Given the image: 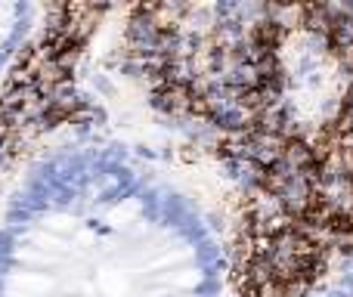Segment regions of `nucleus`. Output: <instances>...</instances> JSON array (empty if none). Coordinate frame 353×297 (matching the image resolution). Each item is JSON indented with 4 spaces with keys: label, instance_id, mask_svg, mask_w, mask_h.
<instances>
[{
    "label": "nucleus",
    "instance_id": "f257e3e1",
    "mask_svg": "<svg viewBox=\"0 0 353 297\" xmlns=\"http://www.w3.org/2000/svg\"><path fill=\"white\" fill-rule=\"evenodd\" d=\"M242 267L230 161L103 53L0 161V297H242Z\"/></svg>",
    "mask_w": 353,
    "mask_h": 297
},
{
    "label": "nucleus",
    "instance_id": "f03ea898",
    "mask_svg": "<svg viewBox=\"0 0 353 297\" xmlns=\"http://www.w3.org/2000/svg\"><path fill=\"white\" fill-rule=\"evenodd\" d=\"M50 10L34 3H0V93L16 78L47 31Z\"/></svg>",
    "mask_w": 353,
    "mask_h": 297
},
{
    "label": "nucleus",
    "instance_id": "7ed1b4c3",
    "mask_svg": "<svg viewBox=\"0 0 353 297\" xmlns=\"http://www.w3.org/2000/svg\"><path fill=\"white\" fill-rule=\"evenodd\" d=\"M307 297H353V242L332 257Z\"/></svg>",
    "mask_w": 353,
    "mask_h": 297
}]
</instances>
